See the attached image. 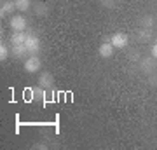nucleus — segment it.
Here are the masks:
<instances>
[{
	"instance_id": "1",
	"label": "nucleus",
	"mask_w": 157,
	"mask_h": 150,
	"mask_svg": "<svg viewBox=\"0 0 157 150\" xmlns=\"http://www.w3.org/2000/svg\"><path fill=\"white\" fill-rule=\"evenodd\" d=\"M110 42L113 44L115 49H124V47L129 44V37L126 33H122V32H117V33H113L112 37H110Z\"/></svg>"
},
{
	"instance_id": "2",
	"label": "nucleus",
	"mask_w": 157,
	"mask_h": 150,
	"mask_svg": "<svg viewBox=\"0 0 157 150\" xmlns=\"http://www.w3.org/2000/svg\"><path fill=\"white\" fill-rule=\"evenodd\" d=\"M25 45H26V49H28L30 54L37 56V54H39V51H40V39L30 33L28 39H26V42H25Z\"/></svg>"
},
{
	"instance_id": "3",
	"label": "nucleus",
	"mask_w": 157,
	"mask_h": 150,
	"mask_svg": "<svg viewBox=\"0 0 157 150\" xmlns=\"http://www.w3.org/2000/svg\"><path fill=\"white\" fill-rule=\"evenodd\" d=\"M42 67V61H40L39 56H30L28 60L25 61V70L28 73H37Z\"/></svg>"
},
{
	"instance_id": "4",
	"label": "nucleus",
	"mask_w": 157,
	"mask_h": 150,
	"mask_svg": "<svg viewBox=\"0 0 157 150\" xmlns=\"http://www.w3.org/2000/svg\"><path fill=\"white\" fill-rule=\"evenodd\" d=\"M11 28L12 32H25V28H26V17L21 16V14H16V16L11 17Z\"/></svg>"
},
{
	"instance_id": "5",
	"label": "nucleus",
	"mask_w": 157,
	"mask_h": 150,
	"mask_svg": "<svg viewBox=\"0 0 157 150\" xmlns=\"http://www.w3.org/2000/svg\"><path fill=\"white\" fill-rule=\"evenodd\" d=\"M113 44L108 40V42H103V44L100 45V49H98V54L101 56V58H105V60H108V58H112L113 56Z\"/></svg>"
},
{
	"instance_id": "6",
	"label": "nucleus",
	"mask_w": 157,
	"mask_h": 150,
	"mask_svg": "<svg viewBox=\"0 0 157 150\" xmlns=\"http://www.w3.org/2000/svg\"><path fill=\"white\" fill-rule=\"evenodd\" d=\"M52 84H54V77H52L49 72L40 73V77H39V86L40 87H44L45 91H47V89L52 87Z\"/></svg>"
},
{
	"instance_id": "7",
	"label": "nucleus",
	"mask_w": 157,
	"mask_h": 150,
	"mask_svg": "<svg viewBox=\"0 0 157 150\" xmlns=\"http://www.w3.org/2000/svg\"><path fill=\"white\" fill-rule=\"evenodd\" d=\"M140 67L145 73H152L155 70V58H154V56H152V58H143L140 61Z\"/></svg>"
},
{
	"instance_id": "8",
	"label": "nucleus",
	"mask_w": 157,
	"mask_h": 150,
	"mask_svg": "<svg viewBox=\"0 0 157 150\" xmlns=\"http://www.w3.org/2000/svg\"><path fill=\"white\" fill-rule=\"evenodd\" d=\"M14 11H17L16 4H14L12 0H6V2L2 4V7H0V16L4 17V16H7V14H12Z\"/></svg>"
},
{
	"instance_id": "9",
	"label": "nucleus",
	"mask_w": 157,
	"mask_h": 150,
	"mask_svg": "<svg viewBox=\"0 0 157 150\" xmlns=\"http://www.w3.org/2000/svg\"><path fill=\"white\" fill-rule=\"evenodd\" d=\"M30 33H25V32H12L11 35V44L12 45H17V44H25L26 39H28Z\"/></svg>"
},
{
	"instance_id": "10",
	"label": "nucleus",
	"mask_w": 157,
	"mask_h": 150,
	"mask_svg": "<svg viewBox=\"0 0 157 150\" xmlns=\"http://www.w3.org/2000/svg\"><path fill=\"white\" fill-rule=\"evenodd\" d=\"M30 100L32 101H39L40 98H45V89L44 87H40V86H37V87H33L32 91H30Z\"/></svg>"
},
{
	"instance_id": "11",
	"label": "nucleus",
	"mask_w": 157,
	"mask_h": 150,
	"mask_svg": "<svg viewBox=\"0 0 157 150\" xmlns=\"http://www.w3.org/2000/svg\"><path fill=\"white\" fill-rule=\"evenodd\" d=\"M25 54H28V49H26V45L25 44H17V45H12V56L14 58H23Z\"/></svg>"
},
{
	"instance_id": "12",
	"label": "nucleus",
	"mask_w": 157,
	"mask_h": 150,
	"mask_svg": "<svg viewBox=\"0 0 157 150\" xmlns=\"http://www.w3.org/2000/svg\"><path fill=\"white\" fill-rule=\"evenodd\" d=\"M14 4H16V9L19 12H26L32 7V0H14Z\"/></svg>"
},
{
	"instance_id": "13",
	"label": "nucleus",
	"mask_w": 157,
	"mask_h": 150,
	"mask_svg": "<svg viewBox=\"0 0 157 150\" xmlns=\"http://www.w3.org/2000/svg\"><path fill=\"white\" fill-rule=\"evenodd\" d=\"M33 12L37 14V16H47V12H49V7L45 6V4H42V2H39V4H35L33 6Z\"/></svg>"
},
{
	"instance_id": "14",
	"label": "nucleus",
	"mask_w": 157,
	"mask_h": 150,
	"mask_svg": "<svg viewBox=\"0 0 157 150\" xmlns=\"http://www.w3.org/2000/svg\"><path fill=\"white\" fill-rule=\"evenodd\" d=\"M154 25H155V19H154L152 16H143L141 17V28H148V30H152Z\"/></svg>"
},
{
	"instance_id": "15",
	"label": "nucleus",
	"mask_w": 157,
	"mask_h": 150,
	"mask_svg": "<svg viewBox=\"0 0 157 150\" xmlns=\"http://www.w3.org/2000/svg\"><path fill=\"white\" fill-rule=\"evenodd\" d=\"M7 58H9V49H7V45L2 42V44H0V61H6Z\"/></svg>"
},
{
	"instance_id": "16",
	"label": "nucleus",
	"mask_w": 157,
	"mask_h": 150,
	"mask_svg": "<svg viewBox=\"0 0 157 150\" xmlns=\"http://www.w3.org/2000/svg\"><path fill=\"white\" fill-rule=\"evenodd\" d=\"M140 39H143V40L150 39V30H148V28H143V30L140 32Z\"/></svg>"
},
{
	"instance_id": "17",
	"label": "nucleus",
	"mask_w": 157,
	"mask_h": 150,
	"mask_svg": "<svg viewBox=\"0 0 157 150\" xmlns=\"http://www.w3.org/2000/svg\"><path fill=\"white\" fill-rule=\"evenodd\" d=\"M128 56H129L131 61H138V60H140V52H138V51H131Z\"/></svg>"
},
{
	"instance_id": "18",
	"label": "nucleus",
	"mask_w": 157,
	"mask_h": 150,
	"mask_svg": "<svg viewBox=\"0 0 157 150\" xmlns=\"http://www.w3.org/2000/svg\"><path fill=\"white\" fill-rule=\"evenodd\" d=\"M101 4L108 9H112V7H115V0H101Z\"/></svg>"
},
{
	"instance_id": "19",
	"label": "nucleus",
	"mask_w": 157,
	"mask_h": 150,
	"mask_svg": "<svg viewBox=\"0 0 157 150\" xmlns=\"http://www.w3.org/2000/svg\"><path fill=\"white\" fill-rule=\"evenodd\" d=\"M152 56L157 60V44H154V47H152Z\"/></svg>"
},
{
	"instance_id": "20",
	"label": "nucleus",
	"mask_w": 157,
	"mask_h": 150,
	"mask_svg": "<svg viewBox=\"0 0 157 150\" xmlns=\"http://www.w3.org/2000/svg\"><path fill=\"white\" fill-rule=\"evenodd\" d=\"M119 2H122V0H119Z\"/></svg>"
},
{
	"instance_id": "21",
	"label": "nucleus",
	"mask_w": 157,
	"mask_h": 150,
	"mask_svg": "<svg viewBox=\"0 0 157 150\" xmlns=\"http://www.w3.org/2000/svg\"><path fill=\"white\" fill-rule=\"evenodd\" d=\"M12 2H14V0H12Z\"/></svg>"
}]
</instances>
